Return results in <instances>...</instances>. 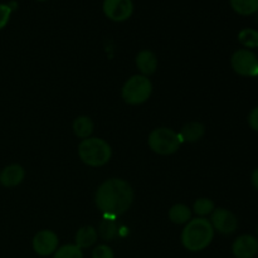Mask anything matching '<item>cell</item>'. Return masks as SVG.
<instances>
[{
	"label": "cell",
	"instance_id": "obj_11",
	"mask_svg": "<svg viewBox=\"0 0 258 258\" xmlns=\"http://www.w3.org/2000/svg\"><path fill=\"white\" fill-rule=\"evenodd\" d=\"M24 175V169L20 165L13 164V165L7 166L2 171V174H0V183H2V185L7 186V188H13V186H17L22 183Z\"/></svg>",
	"mask_w": 258,
	"mask_h": 258
},
{
	"label": "cell",
	"instance_id": "obj_7",
	"mask_svg": "<svg viewBox=\"0 0 258 258\" xmlns=\"http://www.w3.org/2000/svg\"><path fill=\"white\" fill-rule=\"evenodd\" d=\"M134 4L131 0H105L103 13L113 22H125L133 15Z\"/></svg>",
	"mask_w": 258,
	"mask_h": 258
},
{
	"label": "cell",
	"instance_id": "obj_4",
	"mask_svg": "<svg viewBox=\"0 0 258 258\" xmlns=\"http://www.w3.org/2000/svg\"><path fill=\"white\" fill-rule=\"evenodd\" d=\"M148 143L154 153L159 155H171L176 150H179L183 141L179 134H176L171 128L159 127L151 131Z\"/></svg>",
	"mask_w": 258,
	"mask_h": 258
},
{
	"label": "cell",
	"instance_id": "obj_8",
	"mask_svg": "<svg viewBox=\"0 0 258 258\" xmlns=\"http://www.w3.org/2000/svg\"><path fill=\"white\" fill-rule=\"evenodd\" d=\"M209 222H211L213 229H216V231H218L222 234L234 233L237 226H238L237 217L232 212H229L228 209L224 208L214 209L212 212V218Z\"/></svg>",
	"mask_w": 258,
	"mask_h": 258
},
{
	"label": "cell",
	"instance_id": "obj_16",
	"mask_svg": "<svg viewBox=\"0 0 258 258\" xmlns=\"http://www.w3.org/2000/svg\"><path fill=\"white\" fill-rule=\"evenodd\" d=\"M73 131L81 139H88L93 133V122L87 116H80L73 122Z\"/></svg>",
	"mask_w": 258,
	"mask_h": 258
},
{
	"label": "cell",
	"instance_id": "obj_5",
	"mask_svg": "<svg viewBox=\"0 0 258 258\" xmlns=\"http://www.w3.org/2000/svg\"><path fill=\"white\" fill-rule=\"evenodd\" d=\"M153 85L145 76H133L122 87V98L128 105H141L149 100Z\"/></svg>",
	"mask_w": 258,
	"mask_h": 258
},
{
	"label": "cell",
	"instance_id": "obj_24",
	"mask_svg": "<svg viewBox=\"0 0 258 258\" xmlns=\"http://www.w3.org/2000/svg\"><path fill=\"white\" fill-rule=\"evenodd\" d=\"M248 123H249V127H251L252 130L258 131V106L257 107H254L253 110L251 111V113H249Z\"/></svg>",
	"mask_w": 258,
	"mask_h": 258
},
{
	"label": "cell",
	"instance_id": "obj_21",
	"mask_svg": "<svg viewBox=\"0 0 258 258\" xmlns=\"http://www.w3.org/2000/svg\"><path fill=\"white\" fill-rule=\"evenodd\" d=\"M214 211V203L211 199L199 198L194 203V213L198 214L199 217H204L211 214Z\"/></svg>",
	"mask_w": 258,
	"mask_h": 258
},
{
	"label": "cell",
	"instance_id": "obj_9",
	"mask_svg": "<svg viewBox=\"0 0 258 258\" xmlns=\"http://www.w3.org/2000/svg\"><path fill=\"white\" fill-rule=\"evenodd\" d=\"M33 248L39 256H49L58 248V237L52 231H40L33 238Z\"/></svg>",
	"mask_w": 258,
	"mask_h": 258
},
{
	"label": "cell",
	"instance_id": "obj_25",
	"mask_svg": "<svg viewBox=\"0 0 258 258\" xmlns=\"http://www.w3.org/2000/svg\"><path fill=\"white\" fill-rule=\"evenodd\" d=\"M252 184H253L254 188L258 190V168L252 173Z\"/></svg>",
	"mask_w": 258,
	"mask_h": 258
},
{
	"label": "cell",
	"instance_id": "obj_2",
	"mask_svg": "<svg viewBox=\"0 0 258 258\" xmlns=\"http://www.w3.org/2000/svg\"><path fill=\"white\" fill-rule=\"evenodd\" d=\"M214 229L206 218L191 219L181 232V243L188 251L198 252L207 248L213 241Z\"/></svg>",
	"mask_w": 258,
	"mask_h": 258
},
{
	"label": "cell",
	"instance_id": "obj_17",
	"mask_svg": "<svg viewBox=\"0 0 258 258\" xmlns=\"http://www.w3.org/2000/svg\"><path fill=\"white\" fill-rule=\"evenodd\" d=\"M169 218L173 223L175 224H185L190 221L191 218V212L184 204H175L174 207H171V209L169 211Z\"/></svg>",
	"mask_w": 258,
	"mask_h": 258
},
{
	"label": "cell",
	"instance_id": "obj_3",
	"mask_svg": "<svg viewBox=\"0 0 258 258\" xmlns=\"http://www.w3.org/2000/svg\"><path fill=\"white\" fill-rule=\"evenodd\" d=\"M111 146L105 140L98 138L85 139L78 145V155L88 166H102L111 159Z\"/></svg>",
	"mask_w": 258,
	"mask_h": 258
},
{
	"label": "cell",
	"instance_id": "obj_18",
	"mask_svg": "<svg viewBox=\"0 0 258 258\" xmlns=\"http://www.w3.org/2000/svg\"><path fill=\"white\" fill-rule=\"evenodd\" d=\"M231 7L239 15H252L258 12V0H231Z\"/></svg>",
	"mask_w": 258,
	"mask_h": 258
},
{
	"label": "cell",
	"instance_id": "obj_26",
	"mask_svg": "<svg viewBox=\"0 0 258 258\" xmlns=\"http://www.w3.org/2000/svg\"><path fill=\"white\" fill-rule=\"evenodd\" d=\"M38 2H45V0H38Z\"/></svg>",
	"mask_w": 258,
	"mask_h": 258
},
{
	"label": "cell",
	"instance_id": "obj_1",
	"mask_svg": "<svg viewBox=\"0 0 258 258\" xmlns=\"http://www.w3.org/2000/svg\"><path fill=\"white\" fill-rule=\"evenodd\" d=\"M134 201L130 184L122 179H110L98 186L95 196L97 208L108 218H115L125 213Z\"/></svg>",
	"mask_w": 258,
	"mask_h": 258
},
{
	"label": "cell",
	"instance_id": "obj_23",
	"mask_svg": "<svg viewBox=\"0 0 258 258\" xmlns=\"http://www.w3.org/2000/svg\"><path fill=\"white\" fill-rule=\"evenodd\" d=\"M12 8L9 4H0V30L8 24L10 19V14H12Z\"/></svg>",
	"mask_w": 258,
	"mask_h": 258
},
{
	"label": "cell",
	"instance_id": "obj_22",
	"mask_svg": "<svg viewBox=\"0 0 258 258\" xmlns=\"http://www.w3.org/2000/svg\"><path fill=\"white\" fill-rule=\"evenodd\" d=\"M92 258H113V252L106 244H100L92 251Z\"/></svg>",
	"mask_w": 258,
	"mask_h": 258
},
{
	"label": "cell",
	"instance_id": "obj_12",
	"mask_svg": "<svg viewBox=\"0 0 258 258\" xmlns=\"http://www.w3.org/2000/svg\"><path fill=\"white\" fill-rule=\"evenodd\" d=\"M136 66L144 76H150L155 73L158 68V59L156 55L150 50H141L136 57Z\"/></svg>",
	"mask_w": 258,
	"mask_h": 258
},
{
	"label": "cell",
	"instance_id": "obj_6",
	"mask_svg": "<svg viewBox=\"0 0 258 258\" xmlns=\"http://www.w3.org/2000/svg\"><path fill=\"white\" fill-rule=\"evenodd\" d=\"M234 72L244 77H257L258 76V58L252 50L238 49L233 53L231 59Z\"/></svg>",
	"mask_w": 258,
	"mask_h": 258
},
{
	"label": "cell",
	"instance_id": "obj_20",
	"mask_svg": "<svg viewBox=\"0 0 258 258\" xmlns=\"http://www.w3.org/2000/svg\"><path fill=\"white\" fill-rule=\"evenodd\" d=\"M54 258H83V253L76 244H64L54 252Z\"/></svg>",
	"mask_w": 258,
	"mask_h": 258
},
{
	"label": "cell",
	"instance_id": "obj_14",
	"mask_svg": "<svg viewBox=\"0 0 258 258\" xmlns=\"http://www.w3.org/2000/svg\"><path fill=\"white\" fill-rule=\"evenodd\" d=\"M204 126L201 122H189L181 128V133L179 134L181 141H188V143H196L202 136L204 135Z\"/></svg>",
	"mask_w": 258,
	"mask_h": 258
},
{
	"label": "cell",
	"instance_id": "obj_19",
	"mask_svg": "<svg viewBox=\"0 0 258 258\" xmlns=\"http://www.w3.org/2000/svg\"><path fill=\"white\" fill-rule=\"evenodd\" d=\"M238 40L246 48H258V32L254 29H243L239 32Z\"/></svg>",
	"mask_w": 258,
	"mask_h": 258
},
{
	"label": "cell",
	"instance_id": "obj_15",
	"mask_svg": "<svg viewBox=\"0 0 258 258\" xmlns=\"http://www.w3.org/2000/svg\"><path fill=\"white\" fill-rule=\"evenodd\" d=\"M98 233H100L101 238L105 241H112L117 237L118 234V226L115 222V218H108L105 217L102 222L98 227Z\"/></svg>",
	"mask_w": 258,
	"mask_h": 258
},
{
	"label": "cell",
	"instance_id": "obj_13",
	"mask_svg": "<svg viewBox=\"0 0 258 258\" xmlns=\"http://www.w3.org/2000/svg\"><path fill=\"white\" fill-rule=\"evenodd\" d=\"M98 233L92 226H86L78 229L77 234H76V246L82 248H88V247L93 246L97 241Z\"/></svg>",
	"mask_w": 258,
	"mask_h": 258
},
{
	"label": "cell",
	"instance_id": "obj_10",
	"mask_svg": "<svg viewBox=\"0 0 258 258\" xmlns=\"http://www.w3.org/2000/svg\"><path fill=\"white\" fill-rule=\"evenodd\" d=\"M232 251L236 258H253L258 253V239L249 234L239 236L234 241Z\"/></svg>",
	"mask_w": 258,
	"mask_h": 258
},
{
	"label": "cell",
	"instance_id": "obj_27",
	"mask_svg": "<svg viewBox=\"0 0 258 258\" xmlns=\"http://www.w3.org/2000/svg\"><path fill=\"white\" fill-rule=\"evenodd\" d=\"M257 234H258V228H257Z\"/></svg>",
	"mask_w": 258,
	"mask_h": 258
}]
</instances>
